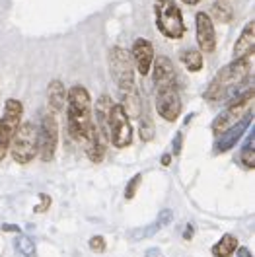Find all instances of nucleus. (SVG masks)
I'll use <instances>...</instances> for the list:
<instances>
[{
    "mask_svg": "<svg viewBox=\"0 0 255 257\" xmlns=\"http://www.w3.org/2000/svg\"><path fill=\"white\" fill-rule=\"evenodd\" d=\"M66 121L68 133L74 141L84 143L88 128L92 125V99L84 86H72L66 92Z\"/></svg>",
    "mask_w": 255,
    "mask_h": 257,
    "instance_id": "1",
    "label": "nucleus"
},
{
    "mask_svg": "<svg viewBox=\"0 0 255 257\" xmlns=\"http://www.w3.org/2000/svg\"><path fill=\"white\" fill-rule=\"evenodd\" d=\"M249 70H251V57H247V59H234L230 64H226L224 68L218 70V74L208 84L205 97H207L208 101H220L230 90H234L238 84H241L247 78Z\"/></svg>",
    "mask_w": 255,
    "mask_h": 257,
    "instance_id": "2",
    "label": "nucleus"
},
{
    "mask_svg": "<svg viewBox=\"0 0 255 257\" xmlns=\"http://www.w3.org/2000/svg\"><path fill=\"white\" fill-rule=\"evenodd\" d=\"M10 152H12V158L22 166L35 160V156L39 154V135H37L35 123L32 121L20 123V127L14 131L10 141Z\"/></svg>",
    "mask_w": 255,
    "mask_h": 257,
    "instance_id": "3",
    "label": "nucleus"
},
{
    "mask_svg": "<svg viewBox=\"0 0 255 257\" xmlns=\"http://www.w3.org/2000/svg\"><path fill=\"white\" fill-rule=\"evenodd\" d=\"M156 12V26L168 39H179L185 33L183 14L174 0H156L154 2Z\"/></svg>",
    "mask_w": 255,
    "mask_h": 257,
    "instance_id": "4",
    "label": "nucleus"
},
{
    "mask_svg": "<svg viewBox=\"0 0 255 257\" xmlns=\"http://www.w3.org/2000/svg\"><path fill=\"white\" fill-rule=\"evenodd\" d=\"M253 97H255L253 90H245L241 96L236 97V99L214 119V123H212V133H214V137H220L226 128H230L234 123H238L245 113L251 111Z\"/></svg>",
    "mask_w": 255,
    "mask_h": 257,
    "instance_id": "5",
    "label": "nucleus"
},
{
    "mask_svg": "<svg viewBox=\"0 0 255 257\" xmlns=\"http://www.w3.org/2000/svg\"><path fill=\"white\" fill-rule=\"evenodd\" d=\"M109 68H111V76L117 82L119 90L135 86V63L127 49L113 47L109 51Z\"/></svg>",
    "mask_w": 255,
    "mask_h": 257,
    "instance_id": "6",
    "label": "nucleus"
},
{
    "mask_svg": "<svg viewBox=\"0 0 255 257\" xmlns=\"http://www.w3.org/2000/svg\"><path fill=\"white\" fill-rule=\"evenodd\" d=\"M39 135V158L43 162H51L55 158L57 146H59V121L55 113H45L41 119V125L37 127Z\"/></svg>",
    "mask_w": 255,
    "mask_h": 257,
    "instance_id": "7",
    "label": "nucleus"
},
{
    "mask_svg": "<svg viewBox=\"0 0 255 257\" xmlns=\"http://www.w3.org/2000/svg\"><path fill=\"white\" fill-rule=\"evenodd\" d=\"M156 90H158L156 92V111H158V115L164 121H170V123L177 121L181 115V109H183L177 86L172 84V86H162Z\"/></svg>",
    "mask_w": 255,
    "mask_h": 257,
    "instance_id": "8",
    "label": "nucleus"
},
{
    "mask_svg": "<svg viewBox=\"0 0 255 257\" xmlns=\"http://www.w3.org/2000/svg\"><path fill=\"white\" fill-rule=\"evenodd\" d=\"M109 143L115 148H127L133 143V127H131V119L123 113L121 105L111 107L109 115Z\"/></svg>",
    "mask_w": 255,
    "mask_h": 257,
    "instance_id": "9",
    "label": "nucleus"
},
{
    "mask_svg": "<svg viewBox=\"0 0 255 257\" xmlns=\"http://www.w3.org/2000/svg\"><path fill=\"white\" fill-rule=\"evenodd\" d=\"M195 26H197V45L201 49V53H212L216 49V32H214L212 18L207 12H197Z\"/></svg>",
    "mask_w": 255,
    "mask_h": 257,
    "instance_id": "10",
    "label": "nucleus"
},
{
    "mask_svg": "<svg viewBox=\"0 0 255 257\" xmlns=\"http://www.w3.org/2000/svg\"><path fill=\"white\" fill-rule=\"evenodd\" d=\"M131 57H133V63H135V70L139 74H150L152 70V63H154V45L148 41L139 37L135 43H133V51H131Z\"/></svg>",
    "mask_w": 255,
    "mask_h": 257,
    "instance_id": "11",
    "label": "nucleus"
},
{
    "mask_svg": "<svg viewBox=\"0 0 255 257\" xmlns=\"http://www.w3.org/2000/svg\"><path fill=\"white\" fill-rule=\"evenodd\" d=\"M249 125H251V111L245 113L238 123H234L232 127L224 131L222 135L218 137V143L214 146V150H216V152H228L230 148H234V146L238 145L239 139L243 137V133L249 128Z\"/></svg>",
    "mask_w": 255,
    "mask_h": 257,
    "instance_id": "12",
    "label": "nucleus"
},
{
    "mask_svg": "<svg viewBox=\"0 0 255 257\" xmlns=\"http://www.w3.org/2000/svg\"><path fill=\"white\" fill-rule=\"evenodd\" d=\"M152 76H154V86L162 88V86H172L177 82V72L174 63L168 57H158L152 63Z\"/></svg>",
    "mask_w": 255,
    "mask_h": 257,
    "instance_id": "13",
    "label": "nucleus"
},
{
    "mask_svg": "<svg viewBox=\"0 0 255 257\" xmlns=\"http://www.w3.org/2000/svg\"><path fill=\"white\" fill-rule=\"evenodd\" d=\"M84 145H86V156L90 158V162L99 164V162L103 160V156H105V148H107V141L99 135V131L96 128L94 121H92V125H90V128H88V135H86Z\"/></svg>",
    "mask_w": 255,
    "mask_h": 257,
    "instance_id": "14",
    "label": "nucleus"
},
{
    "mask_svg": "<svg viewBox=\"0 0 255 257\" xmlns=\"http://www.w3.org/2000/svg\"><path fill=\"white\" fill-rule=\"evenodd\" d=\"M111 107H113V99L109 94H101L97 97L96 103V121L94 125L99 131V135L109 141V115H111Z\"/></svg>",
    "mask_w": 255,
    "mask_h": 257,
    "instance_id": "15",
    "label": "nucleus"
},
{
    "mask_svg": "<svg viewBox=\"0 0 255 257\" xmlns=\"http://www.w3.org/2000/svg\"><path fill=\"white\" fill-rule=\"evenodd\" d=\"M255 49V22H247L234 45V59H247Z\"/></svg>",
    "mask_w": 255,
    "mask_h": 257,
    "instance_id": "16",
    "label": "nucleus"
},
{
    "mask_svg": "<svg viewBox=\"0 0 255 257\" xmlns=\"http://www.w3.org/2000/svg\"><path fill=\"white\" fill-rule=\"evenodd\" d=\"M121 109L127 115L129 119H137L143 115V103H141V96H139V90L137 86H131V88H125L121 90Z\"/></svg>",
    "mask_w": 255,
    "mask_h": 257,
    "instance_id": "17",
    "label": "nucleus"
},
{
    "mask_svg": "<svg viewBox=\"0 0 255 257\" xmlns=\"http://www.w3.org/2000/svg\"><path fill=\"white\" fill-rule=\"evenodd\" d=\"M22 115H24V105H22V101H20V99H14V97L6 99V103H4V115H2L0 119H2L4 127L8 128L12 135H14V131H16V128L20 127V123H22Z\"/></svg>",
    "mask_w": 255,
    "mask_h": 257,
    "instance_id": "18",
    "label": "nucleus"
},
{
    "mask_svg": "<svg viewBox=\"0 0 255 257\" xmlns=\"http://www.w3.org/2000/svg\"><path fill=\"white\" fill-rule=\"evenodd\" d=\"M47 97H49V107L53 113L61 111L66 103V88L61 80H51L47 86Z\"/></svg>",
    "mask_w": 255,
    "mask_h": 257,
    "instance_id": "19",
    "label": "nucleus"
},
{
    "mask_svg": "<svg viewBox=\"0 0 255 257\" xmlns=\"http://www.w3.org/2000/svg\"><path fill=\"white\" fill-rule=\"evenodd\" d=\"M238 249V238L232 234H224L220 240L212 245V255L214 257H232Z\"/></svg>",
    "mask_w": 255,
    "mask_h": 257,
    "instance_id": "20",
    "label": "nucleus"
},
{
    "mask_svg": "<svg viewBox=\"0 0 255 257\" xmlns=\"http://www.w3.org/2000/svg\"><path fill=\"white\" fill-rule=\"evenodd\" d=\"M181 63L183 66L189 70V72H199L203 68V53L201 51H195V49H187L181 53Z\"/></svg>",
    "mask_w": 255,
    "mask_h": 257,
    "instance_id": "21",
    "label": "nucleus"
},
{
    "mask_svg": "<svg viewBox=\"0 0 255 257\" xmlns=\"http://www.w3.org/2000/svg\"><path fill=\"white\" fill-rule=\"evenodd\" d=\"M212 16L214 20H218V22H230L232 18H234V12H232V6L230 4H226L224 0H218V2H214L212 4Z\"/></svg>",
    "mask_w": 255,
    "mask_h": 257,
    "instance_id": "22",
    "label": "nucleus"
},
{
    "mask_svg": "<svg viewBox=\"0 0 255 257\" xmlns=\"http://www.w3.org/2000/svg\"><path fill=\"white\" fill-rule=\"evenodd\" d=\"M139 135L143 139V143H150L156 135V127H154V121L148 117V115H141V125H139Z\"/></svg>",
    "mask_w": 255,
    "mask_h": 257,
    "instance_id": "23",
    "label": "nucleus"
},
{
    "mask_svg": "<svg viewBox=\"0 0 255 257\" xmlns=\"http://www.w3.org/2000/svg\"><path fill=\"white\" fill-rule=\"evenodd\" d=\"M16 249L24 257H35V243L28 236H18L16 238Z\"/></svg>",
    "mask_w": 255,
    "mask_h": 257,
    "instance_id": "24",
    "label": "nucleus"
},
{
    "mask_svg": "<svg viewBox=\"0 0 255 257\" xmlns=\"http://www.w3.org/2000/svg\"><path fill=\"white\" fill-rule=\"evenodd\" d=\"M239 162L243 164V168H247V170H253L255 168V146H253V141H249L247 145L243 146V150H241V154H239Z\"/></svg>",
    "mask_w": 255,
    "mask_h": 257,
    "instance_id": "25",
    "label": "nucleus"
},
{
    "mask_svg": "<svg viewBox=\"0 0 255 257\" xmlns=\"http://www.w3.org/2000/svg\"><path fill=\"white\" fill-rule=\"evenodd\" d=\"M10 141H12V133L4 127V123L0 119V162L4 160V156L10 150Z\"/></svg>",
    "mask_w": 255,
    "mask_h": 257,
    "instance_id": "26",
    "label": "nucleus"
},
{
    "mask_svg": "<svg viewBox=\"0 0 255 257\" xmlns=\"http://www.w3.org/2000/svg\"><path fill=\"white\" fill-rule=\"evenodd\" d=\"M141 181H143V176H141V174H137V176H135L133 179H131V181H129L127 189H125V199H127V201L135 199V195H137V189H139Z\"/></svg>",
    "mask_w": 255,
    "mask_h": 257,
    "instance_id": "27",
    "label": "nucleus"
},
{
    "mask_svg": "<svg viewBox=\"0 0 255 257\" xmlns=\"http://www.w3.org/2000/svg\"><path fill=\"white\" fill-rule=\"evenodd\" d=\"M105 238L103 236H94V238H90V249L92 251H96V253H103L105 251Z\"/></svg>",
    "mask_w": 255,
    "mask_h": 257,
    "instance_id": "28",
    "label": "nucleus"
},
{
    "mask_svg": "<svg viewBox=\"0 0 255 257\" xmlns=\"http://www.w3.org/2000/svg\"><path fill=\"white\" fill-rule=\"evenodd\" d=\"M39 201H41V203H39V205L33 209L37 214H39V212H45V210L51 207V197H49V195H41V197H39Z\"/></svg>",
    "mask_w": 255,
    "mask_h": 257,
    "instance_id": "29",
    "label": "nucleus"
},
{
    "mask_svg": "<svg viewBox=\"0 0 255 257\" xmlns=\"http://www.w3.org/2000/svg\"><path fill=\"white\" fill-rule=\"evenodd\" d=\"M234 253H238V257H253V255H251V251H249L247 247H238Z\"/></svg>",
    "mask_w": 255,
    "mask_h": 257,
    "instance_id": "30",
    "label": "nucleus"
},
{
    "mask_svg": "<svg viewBox=\"0 0 255 257\" xmlns=\"http://www.w3.org/2000/svg\"><path fill=\"white\" fill-rule=\"evenodd\" d=\"M193 234H195V228H193V226L189 224L187 228H185V234H183V238H185V240H191Z\"/></svg>",
    "mask_w": 255,
    "mask_h": 257,
    "instance_id": "31",
    "label": "nucleus"
},
{
    "mask_svg": "<svg viewBox=\"0 0 255 257\" xmlns=\"http://www.w3.org/2000/svg\"><path fill=\"white\" fill-rule=\"evenodd\" d=\"M2 230H6V232H20V228H18V226H12V224H4L2 226Z\"/></svg>",
    "mask_w": 255,
    "mask_h": 257,
    "instance_id": "32",
    "label": "nucleus"
},
{
    "mask_svg": "<svg viewBox=\"0 0 255 257\" xmlns=\"http://www.w3.org/2000/svg\"><path fill=\"white\" fill-rule=\"evenodd\" d=\"M170 162H172V156H170V154H166V156L162 158V166H170Z\"/></svg>",
    "mask_w": 255,
    "mask_h": 257,
    "instance_id": "33",
    "label": "nucleus"
},
{
    "mask_svg": "<svg viewBox=\"0 0 255 257\" xmlns=\"http://www.w3.org/2000/svg\"><path fill=\"white\" fill-rule=\"evenodd\" d=\"M183 4H189V6H195V4H199L201 0H181Z\"/></svg>",
    "mask_w": 255,
    "mask_h": 257,
    "instance_id": "34",
    "label": "nucleus"
}]
</instances>
